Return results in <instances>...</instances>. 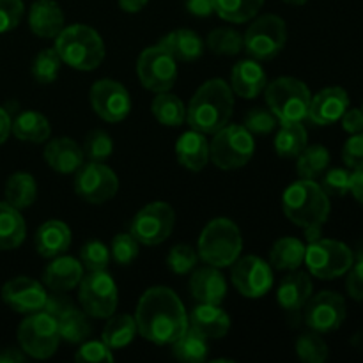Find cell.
<instances>
[{
  "instance_id": "6da1fadb",
  "label": "cell",
  "mask_w": 363,
  "mask_h": 363,
  "mask_svg": "<svg viewBox=\"0 0 363 363\" xmlns=\"http://www.w3.org/2000/svg\"><path fill=\"white\" fill-rule=\"evenodd\" d=\"M137 332L158 346H172L188 330V314L183 301L169 287L156 286L145 291L135 311Z\"/></svg>"
},
{
  "instance_id": "7a4b0ae2",
  "label": "cell",
  "mask_w": 363,
  "mask_h": 363,
  "mask_svg": "<svg viewBox=\"0 0 363 363\" xmlns=\"http://www.w3.org/2000/svg\"><path fill=\"white\" fill-rule=\"evenodd\" d=\"M282 208L294 225L305 230L308 243L321 238L330 216V197L315 181L300 179L291 184L282 197Z\"/></svg>"
},
{
  "instance_id": "3957f363",
  "label": "cell",
  "mask_w": 363,
  "mask_h": 363,
  "mask_svg": "<svg viewBox=\"0 0 363 363\" xmlns=\"http://www.w3.org/2000/svg\"><path fill=\"white\" fill-rule=\"evenodd\" d=\"M234 112V92L220 78L202 84L186 108V123L191 130L213 135L229 123Z\"/></svg>"
},
{
  "instance_id": "277c9868",
  "label": "cell",
  "mask_w": 363,
  "mask_h": 363,
  "mask_svg": "<svg viewBox=\"0 0 363 363\" xmlns=\"http://www.w3.org/2000/svg\"><path fill=\"white\" fill-rule=\"evenodd\" d=\"M55 50L62 64L77 71H94L105 59V43L101 35L87 25L64 27L55 38Z\"/></svg>"
},
{
  "instance_id": "5b68a950",
  "label": "cell",
  "mask_w": 363,
  "mask_h": 363,
  "mask_svg": "<svg viewBox=\"0 0 363 363\" xmlns=\"http://www.w3.org/2000/svg\"><path fill=\"white\" fill-rule=\"evenodd\" d=\"M243 250L241 230L233 220L215 218L199 238V257L215 268H227L240 259Z\"/></svg>"
},
{
  "instance_id": "8992f818",
  "label": "cell",
  "mask_w": 363,
  "mask_h": 363,
  "mask_svg": "<svg viewBox=\"0 0 363 363\" xmlns=\"http://www.w3.org/2000/svg\"><path fill=\"white\" fill-rule=\"evenodd\" d=\"M266 103L280 123H303L308 117L312 94L298 78L282 77L266 85Z\"/></svg>"
},
{
  "instance_id": "52a82bcc",
  "label": "cell",
  "mask_w": 363,
  "mask_h": 363,
  "mask_svg": "<svg viewBox=\"0 0 363 363\" xmlns=\"http://www.w3.org/2000/svg\"><path fill=\"white\" fill-rule=\"evenodd\" d=\"M209 144V160L222 170L241 169L252 160L255 152V140L250 131L238 124H225L213 133Z\"/></svg>"
},
{
  "instance_id": "ba28073f",
  "label": "cell",
  "mask_w": 363,
  "mask_h": 363,
  "mask_svg": "<svg viewBox=\"0 0 363 363\" xmlns=\"http://www.w3.org/2000/svg\"><path fill=\"white\" fill-rule=\"evenodd\" d=\"M18 342L21 351L28 357L38 360L53 357L60 344L57 319L46 311L28 314L18 328Z\"/></svg>"
},
{
  "instance_id": "9c48e42d",
  "label": "cell",
  "mask_w": 363,
  "mask_h": 363,
  "mask_svg": "<svg viewBox=\"0 0 363 363\" xmlns=\"http://www.w3.org/2000/svg\"><path fill=\"white\" fill-rule=\"evenodd\" d=\"M354 255L347 245L337 240H319L308 243L305 250V264L311 275L321 280H333L350 272Z\"/></svg>"
},
{
  "instance_id": "30bf717a",
  "label": "cell",
  "mask_w": 363,
  "mask_h": 363,
  "mask_svg": "<svg viewBox=\"0 0 363 363\" xmlns=\"http://www.w3.org/2000/svg\"><path fill=\"white\" fill-rule=\"evenodd\" d=\"M287 41L286 21L277 14H264L252 21L243 35V48L255 60H272Z\"/></svg>"
},
{
  "instance_id": "8fae6325",
  "label": "cell",
  "mask_w": 363,
  "mask_h": 363,
  "mask_svg": "<svg viewBox=\"0 0 363 363\" xmlns=\"http://www.w3.org/2000/svg\"><path fill=\"white\" fill-rule=\"evenodd\" d=\"M78 286V300L85 314L91 318L108 319L116 312L119 294L112 275L106 273V269L89 272V275L84 277Z\"/></svg>"
},
{
  "instance_id": "7c38bea8",
  "label": "cell",
  "mask_w": 363,
  "mask_h": 363,
  "mask_svg": "<svg viewBox=\"0 0 363 363\" xmlns=\"http://www.w3.org/2000/svg\"><path fill=\"white\" fill-rule=\"evenodd\" d=\"M137 74L145 89L152 92H169L177 80V60L172 53L158 45L149 46L137 60Z\"/></svg>"
},
{
  "instance_id": "4fadbf2b",
  "label": "cell",
  "mask_w": 363,
  "mask_h": 363,
  "mask_svg": "<svg viewBox=\"0 0 363 363\" xmlns=\"http://www.w3.org/2000/svg\"><path fill=\"white\" fill-rule=\"evenodd\" d=\"M176 223V213L167 202H152L142 208L131 222L130 233L138 243L156 247L169 240Z\"/></svg>"
},
{
  "instance_id": "5bb4252c",
  "label": "cell",
  "mask_w": 363,
  "mask_h": 363,
  "mask_svg": "<svg viewBox=\"0 0 363 363\" xmlns=\"http://www.w3.org/2000/svg\"><path fill=\"white\" fill-rule=\"evenodd\" d=\"M119 179L116 172L103 162H89L77 170L74 191L80 199L91 204H105L116 197Z\"/></svg>"
},
{
  "instance_id": "9a60e30c",
  "label": "cell",
  "mask_w": 363,
  "mask_h": 363,
  "mask_svg": "<svg viewBox=\"0 0 363 363\" xmlns=\"http://www.w3.org/2000/svg\"><path fill=\"white\" fill-rule=\"evenodd\" d=\"M346 301L339 293L323 291L308 298L303 307V318L308 328L318 333H332L346 321Z\"/></svg>"
},
{
  "instance_id": "2e32d148",
  "label": "cell",
  "mask_w": 363,
  "mask_h": 363,
  "mask_svg": "<svg viewBox=\"0 0 363 363\" xmlns=\"http://www.w3.org/2000/svg\"><path fill=\"white\" fill-rule=\"evenodd\" d=\"M92 110L106 123H121L130 116L131 98L123 84L110 78L98 80L91 87Z\"/></svg>"
},
{
  "instance_id": "e0dca14e",
  "label": "cell",
  "mask_w": 363,
  "mask_h": 363,
  "mask_svg": "<svg viewBox=\"0 0 363 363\" xmlns=\"http://www.w3.org/2000/svg\"><path fill=\"white\" fill-rule=\"evenodd\" d=\"M233 284L245 298H261L273 287V269L257 255H247L233 264Z\"/></svg>"
},
{
  "instance_id": "ac0fdd59",
  "label": "cell",
  "mask_w": 363,
  "mask_h": 363,
  "mask_svg": "<svg viewBox=\"0 0 363 363\" xmlns=\"http://www.w3.org/2000/svg\"><path fill=\"white\" fill-rule=\"evenodd\" d=\"M48 293L38 280L28 277H16L4 284L2 300L11 311L20 314H34L45 308Z\"/></svg>"
},
{
  "instance_id": "d6986e66",
  "label": "cell",
  "mask_w": 363,
  "mask_h": 363,
  "mask_svg": "<svg viewBox=\"0 0 363 363\" xmlns=\"http://www.w3.org/2000/svg\"><path fill=\"white\" fill-rule=\"evenodd\" d=\"M350 108V96L342 87H326L312 96L308 117L318 126H328L337 123Z\"/></svg>"
},
{
  "instance_id": "ffe728a7",
  "label": "cell",
  "mask_w": 363,
  "mask_h": 363,
  "mask_svg": "<svg viewBox=\"0 0 363 363\" xmlns=\"http://www.w3.org/2000/svg\"><path fill=\"white\" fill-rule=\"evenodd\" d=\"M268 85V74L255 59L240 60L230 73V89L245 99H254L262 94Z\"/></svg>"
},
{
  "instance_id": "44dd1931",
  "label": "cell",
  "mask_w": 363,
  "mask_h": 363,
  "mask_svg": "<svg viewBox=\"0 0 363 363\" xmlns=\"http://www.w3.org/2000/svg\"><path fill=\"white\" fill-rule=\"evenodd\" d=\"M188 328L195 330L206 339H222L229 333L230 318L220 305L199 303L188 314Z\"/></svg>"
},
{
  "instance_id": "7402d4cb",
  "label": "cell",
  "mask_w": 363,
  "mask_h": 363,
  "mask_svg": "<svg viewBox=\"0 0 363 363\" xmlns=\"http://www.w3.org/2000/svg\"><path fill=\"white\" fill-rule=\"evenodd\" d=\"M84 279V266L69 255H57L43 272V282L50 291L67 293L74 289Z\"/></svg>"
},
{
  "instance_id": "603a6c76",
  "label": "cell",
  "mask_w": 363,
  "mask_h": 363,
  "mask_svg": "<svg viewBox=\"0 0 363 363\" xmlns=\"http://www.w3.org/2000/svg\"><path fill=\"white\" fill-rule=\"evenodd\" d=\"M28 27L38 38H57L64 28L62 7L55 0H35L28 11Z\"/></svg>"
},
{
  "instance_id": "cb8c5ba5",
  "label": "cell",
  "mask_w": 363,
  "mask_h": 363,
  "mask_svg": "<svg viewBox=\"0 0 363 363\" xmlns=\"http://www.w3.org/2000/svg\"><path fill=\"white\" fill-rule=\"evenodd\" d=\"M190 291L199 303L220 305L227 296V282L218 268L208 264L195 269L190 279Z\"/></svg>"
},
{
  "instance_id": "d4e9b609",
  "label": "cell",
  "mask_w": 363,
  "mask_h": 363,
  "mask_svg": "<svg viewBox=\"0 0 363 363\" xmlns=\"http://www.w3.org/2000/svg\"><path fill=\"white\" fill-rule=\"evenodd\" d=\"M84 151L74 140L67 137L53 138L45 149V162L59 174L77 172L84 165Z\"/></svg>"
},
{
  "instance_id": "484cf974",
  "label": "cell",
  "mask_w": 363,
  "mask_h": 363,
  "mask_svg": "<svg viewBox=\"0 0 363 363\" xmlns=\"http://www.w3.org/2000/svg\"><path fill=\"white\" fill-rule=\"evenodd\" d=\"M312 296V280L303 272H291L284 277L277 289V301L287 312L303 311L305 303Z\"/></svg>"
},
{
  "instance_id": "4316f807",
  "label": "cell",
  "mask_w": 363,
  "mask_h": 363,
  "mask_svg": "<svg viewBox=\"0 0 363 363\" xmlns=\"http://www.w3.org/2000/svg\"><path fill=\"white\" fill-rule=\"evenodd\" d=\"M177 162L191 172H199L209 162V142L204 133L190 130L179 137L176 142Z\"/></svg>"
},
{
  "instance_id": "83f0119b",
  "label": "cell",
  "mask_w": 363,
  "mask_h": 363,
  "mask_svg": "<svg viewBox=\"0 0 363 363\" xmlns=\"http://www.w3.org/2000/svg\"><path fill=\"white\" fill-rule=\"evenodd\" d=\"M71 247V230L60 220H48L35 233V250L41 257L53 259Z\"/></svg>"
},
{
  "instance_id": "f1b7e54d",
  "label": "cell",
  "mask_w": 363,
  "mask_h": 363,
  "mask_svg": "<svg viewBox=\"0 0 363 363\" xmlns=\"http://www.w3.org/2000/svg\"><path fill=\"white\" fill-rule=\"evenodd\" d=\"M160 45L165 46L177 62H194V60L201 59L204 53V41L197 32L190 30V28H179V30L170 32L165 38H162Z\"/></svg>"
},
{
  "instance_id": "f546056e",
  "label": "cell",
  "mask_w": 363,
  "mask_h": 363,
  "mask_svg": "<svg viewBox=\"0 0 363 363\" xmlns=\"http://www.w3.org/2000/svg\"><path fill=\"white\" fill-rule=\"evenodd\" d=\"M27 236V225L20 209L9 202H0V250H14L23 243Z\"/></svg>"
},
{
  "instance_id": "4dcf8cb0",
  "label": "cell",
  "mask_w": 363,
  "mask_h": 363,
  "mask_svg": "<svg viewBox=\"0 0 363 363\" xmlns=\"http://www.w3.org/2000/svg\"><path fill=\"white\" fill-rule=\"evenodd\" d=\"M11 131L18 140L41 144V142L48 140L52 128H50L48 119L43 113L34 112V110H25L11 123Z\"/></svg>"
},
{
  "instance_id": "1f68e13d",
  "label": "cell",
  "mask_w": 363,
  "mask_h": 363,
  "mask_svg": "<svg viewBox=\"0 0 363 363\" xmlns=\"http://www.w3.org/2000/svg\"><path fill=\"white\" fill-rule=\"evenodd\" d=\"M305 247L298 238H282L269 252V264L277 272H294L305 261Z\"/></svg>"
},
{
  "instance_id": "d6a6232c",
  "label": "cell",
  "mask_w": 363,
  "mask_h": 363,
  "mask_svg": "<svg viewBox=\"0 0 363 363\" xmlns=\"http://www.w3.org/2000/svg\"><path fill=\"white\" fill-rule=\"evenodd\" d=\"M57 326H59L60 340H66L69 344H82L89 339L92 328L89 323L87 314L71 305L69 308L57 315Z\"/></svg>"
},
{
  "instance_id": "836d02e7",
  "label": "cell",
  "mask_w": 363,
  "mask_h": 363,
  "mask_svg": "<svg viewBox=\"0 0 363 363\" xmlns=\"http://www.w3.org/2000/svg\"><path fill=\"white\" fill-rule=\"evenodd\" d=\"M4 194H6V202H9L13 208L27 209L38 199V183L30 174L16 172L9 176Z\"/></svg>"
},
{
  "instance_id": "e575fe53",
  "label": "cell",
  "mask_w": 363,
  "mask_h": 363,
  "mask_svg": "<svg viewBox=\"0 0 363 363\" xmlns=\"http://www.w3.org/2000/svg\"><path fill=\"white\" fill-rule=\"evenodd\" d=\"M135 335H137V323H135L133 315L112 314L103 330V342L112 351H117L131 344Z\"/></svg>"
},
{
  "instance_id": "d590c367",
  "label": "cell",
  "mask_w": 363,
  "mask_h": 363,
  "mask_svg": "<svg viewBox=\"0 0 363 363\" xmlns=\"http://www.w3.org/2000/svg\"><path fill=\"white\" fill-rule=\"evenodd\" d=\"M152 116L160 124L170 128H177L186 121V106L176 94L169 92H158L151 103Z\"/></svg>"
},
{
  "instance_id": "8d00e7d4",
  "label": "cell",
  "mask_w": 363,
  "mask_h": 363,
  "mask_svg": "<svg viewBox=\"0 0 363 363\" xmlns=\"http://www.w3.org/2000/svg\"><path fill=\"white\" fill-rule=\"evenodd\" d=\"M307 147V130L301 123H280L275 137V151L282 158H298Z\"/></svg>"
},
{
  "instance_id": "74e56055",
  "label": "cell",
  "mask_w": 363,
  "mask_h": 363,
  "mask_svg": "<svg viewBox=\"0 0 363 363\" xmlns=\"http://www.w3.org/2000/svg\"><path fill=\"white\" fill-rule=\"evenodd\" d=\"M330 167V152L325 145H307L298 155L296 172L300 179L315 181Z\"/></svg>"
},
{
  "instance_id": "f35d334b",
  "label": "cell",
  "mask_w": 363,
  "mask_h": 363,
  "mask_svg": "<svg viewBox=\"0 0 363 363\" xmlns=\"http://www.w3.org/2000/svg\"><path fill=\"white\" fill-rule=\"evenodd\" d=\"M172 353L177 360L186 363H202L208 358V339L195 330L188 328L176 342L172 344Z\"/></svg>"
},
{
  "instance_id": "ab89813d",
  "label": "cell",
  "mask_w": 363,
  "mask_h": 363,
  "mask_svg": "<svg viewBox=\"0 0 363 363\" xmlns=\"http://www.w3.org/2000/svg\"><path fill=\"white\" fill-rule=\"evenodd\" d=\"M264 0H215V13L230 23H245L257 16Z\"/></svg>"
},
{
  "instance_id": "60d3db41",
  "label": "cell",
  "mask_w": 363,
  "mask_h": 363,
  "mask_svg": "<svg viewBox=\"0 0 363 363\" xmlns=\"http://www.w3.org/2000/svg\"><path fill=\"white\" fill-rule=\"evenodd\" d=\"M206 45L215 55L233 57L238 55L243 48V35L234 28H215L209 32Z\"/></svg>"
},
{
  "instance_id": "b9f144b4",
  "label": "cell",
  "mask_w": 363,
  "mask_h": 363,
  "mask_svg": "<svg viewBox=\"0 0 363 363\" xmlns=\"http://www.w3.org/2000/svg\"><path fill=\"white\" fill-rule=\"evenodd\" d=\"M60 66H62V59L59 57L57 50L46 48L35 55L34 62H32V77L38 84H53L59 77Z\"/></svg>"
},
{
  "instance_id": "7bdbcfd3",
  "label": "cell",
  "mask_w": 363,
  "mask_h": 363,
  "mask_svg": "<svg viewBox=\"0 0 363 363\" xmlns=\"http://www.w3.org/2000/svg\"><path fill=\"white\" fill-rule=\"evenodd\" d=\"M296 354L301 362L323 363L328 358V344L323 340L321 333L308 332L296 340Z\"/></svg>"
},
{
  "instance_id": "ee69618b",
  "label": "cell",
  "mask_w": 363,
  "mask_h": 363,
  "mask_svg": "<svg viewBox=\"0 0 363 363\" xmlns=\"http://www.w3.org/2000/svg\"><path fill=\"white\" fill-rule=\"evenodd\" d=\"M82 151H84V156L89 162H105L112 156L113 142L106 131L92 130L85 137Z\"/></svg>"
},
{
  "instance_id": "f6af8a7d",
  "label": "cell",
  "mask_w": 363,
  "mask_h": 363,
  "mask_svg": "<svg viewBox=\"0 0 363 363\" xmlns=\"http://www.w3.org/2000/svg\"><path fill=\"white\" fill-rule=\"evenodd\" d=\"M80 259L84 268H87L89 272H101V269L108 268L110 250L101 241L91 240L82 247Z\"/></svg>"
},
{
  "instance_id": "bcb514c9",
  "label": "cell",
  "mask_w": 363,
  "mask_h": 363,
  "mask_svg": "<svg viewBox=\"0 0 363 363\" xmlns=\"http://www.w3.org/2000/svg\"><path fill=\"white\" fill-rule=\"evenodd\" d=\"M351 174L347 169H326L321 188L328 197H346L351 188Z\"/></svg>"
},
{
  "instance_id": "7dc6e473",
  "label": "cell",
  "mask_w": 363,
  "mask_h": 363,
  "mask_svg": "<svg viewBox=\"0 0 363 363\" xmlns=\"http://www.w3.org/2000/svg\"><path fill=\"white\" fill-rule=\"evenodd\" d=\"M199 257L190 245H176L167 255V264L176 275H186L195 269Z\"/></svg>"
},
{
  "instance_id": "c3c4849f",
  "label": "cell",
  "mask_w": 363,
  "mask_h": 363,
  "mask_svg": "<svg viewBox=\"0 0 363 363\" xmlns=\"http://www.w3.org/2000/svg\"><path fill=\"white\" fill-rule=\"evenodd\" d=\"M112 259L119 266H130L138 257V241L130 234H117L110 247Z\"/></svg>"
},
{
  "instance_id": "681fc988",
  "label": "cell",
  "mask_w": 363,
  "mask_h": 363,
  "mask_svg": "<svg viewBox=\"0 0 363 363\" xmlns=\"http://www.w3.org/2000/svg\"><path fill=\"white\" fill-rule=\"evenodd\" d=\"M279 119L272 110L266 108H252L250 112L245 116L243 126L250 131L252 135H269L275 130Z\"/></svg>"
},
{
  "instance_id": "f907efd6",
  "label": "cell",
  "mask_w": 363,
  "mask_h": 363,
  "mask_svg": "<svg viewBox=\"0 0 363 363\" xmlns=\"http://www.w3.org/2000/svg\"><path fill=\"white\" fill-rule=\"evenodd\" d=\"M77 362H87V363H99V362H112L113 354L112 350L106 346L105 342L99 340H84L80 350L74 354Z\"/></svg>"
},
{
  "instance_id": "816d5d0a",
  "label": "cell",
  "mask_w": 363,
  "mask_h": 363,
  "mask_svg": "<svg viewBox=\"0 0 363 363\" xmlns=\"http://www.w3.org/2000/svg\"><path fill=\"white\" fill-rule=\"evenodd\" d=\"M23 13L21 0H0V34L14 30L20 25Z\"/></svg>"
},
{
  "instance_id": "f5cc1de1",
  "label": "cell",
  "mask_w": 363,
  "mask_h": 363,
  "mask_svg": "<svg viewBox=\"0 0 363 363\" xmlns=\"http://www.w3.org/2000/svg\"><path fill=\"white\" fill-rule=\"evenodd\" d=\"M342 160L347 169L358 170L363 169V131L354 133L347 138L342 149Z\"/></svg>"
},
{
  "instance_id": "db71d44e",
  "label": "cell",
  "mask_w": 363,
  "mask_h": 363,
  "mask_svg": "<svg viewBox=\"0 0 363 363\" xmlns=\"http://www.w3.org/2000/svg\"><path fill=\"white\" fill-rule=\"evenodd\" d=\"M346 289L353 300L363 301V254L357 259V262L353 261L350 272H347Z\"/></svg>"
},
{
  "instance_id": "11a10c76",
  "label": "cell",
  "mask_w": 363,
  "mask_h": 363,
  "mask_svg": "<svg viewBox=\"0 0 363 363\" xmlns=\"http://www.w3.org/2000/svg\"><path fill=\"white\" fill-rule=\"evenodd\" d=\"M342 128L350 135L360 133L363 131V110L362 108H347L344 116L340 117Z\"/></svg>"
},
{
  "instance_id": "9f6ffc18",
  "label": "cell",
  "mask_w": 363,
  "mask_h": 363,
  "mask_svg": "<svg viewBox=\"0 0 363 363\" xmlns=\"http://www.w3.org/2000/svg\"><path fill=\"white\" fill-rule=\"evenodd\" d=\"M186 9L191 16L208 18L215 13V0H186Z\"/></svg>"
},
{
  "instance_id": "6f0895ef",
  "label": "cell",
  "mask_w": 363,
  "mask_h": 363,
  "mask_svg": "<svg viewBox=\"0 0 363 363\" xmlns=\"http://www.w3.org/2000/svg\"><path fill=\"white\" fill-rule=\"evenodd\" d=\"M71 305H73V303H71L69 298L60 296V294H53V296L46 298V305H45V308H43V311H46L48 314H52L53 318H57V315L62 314L66 308H69Z\"/></svg>"
},
{
  "instance_id": "680465c9",
  "label": "cell",
  "mask_w": 363,
  "mask_h": 363,
  "mask_svg": "<svg viewBox=\"0 0 363 363\" xmlns=\"http://www.w3.org/2000/svg\"><path fill=\"white\" fill-rule=\"evenodd\" d=\"M350 194H353V197L363 204V169L353 170V174H351Z\"/></svg>"
},
{
  "instance_id": "91938a15",
  "label": "cell",
  "mask_w": 363,
  "mask_h": 363,
  "mask_svg": "<svg viewBox=\"0 0 363 363\" xmlns=\"http://www.w3.org/2000/svg\"><path fill=\"white\" fill-rule=\"evenodd\" d=\"M119 2V7L124 11V13H140L145 6L149 4V0H117Z\"/></svg>"
},
{
  "instance_id": "94428289",
  "label": "cell",
  "mask_w": 363,
  "mask_h": 363,
  "mask_svg": "<svg viewBox=\"0 0 363 363\" xmlns=\"http://www.w3.org/2000/svg\"><path fill=\"white\" fill-rule=\"evenodd\" d=\"M11 123H13V121H11L9 113H7L6 110H4L2 106H0V145H2L4 142L7 140V138H9V135H11Z\"/></svg>"
},
{
  "instance_id": "6125c7cd",
  "label": "cell",
  "mask_w": 363,
  "mask_h": 363,
  "mask_svg": "<svg viewBox=\"0 0 363 363\" xmlns=\"http://www.w3.org/2000/svg\"><path fill=\"white\" fill-rule=\"evenodd\" d=\"M25 360V353H21L20 350H14V347H9V350H4L0 353V363H21Z\"/></svg>"
},
{
  "instance_id": "be15d7a7",
  "label": "cell",
  "mask_w": 363,
  "mask_h": 363,
  "mask_svg": "<svg viewBox=\"0 0 363 363\" xmlns=\"http://www.w3.org/2000/svg\"><path fill=\"white\" fill-rule=\"evenodd\" d=\"M286 4H291V6H303V4H307L308 0H284Z\"/></svg>"
},
{
  "instance_id": "e7e4bbea",
  "label": "cell",
  "mask_w": 363,
  "mask_h": 363,
  "mask_svg": "<svg viewBox=\"0 0 363 363\" xmlns=\"http://www.w3.org/2000/svg\"><path fill=\"white\" fill-rule=\"evenodd\" d=\"M362 110H363V106H362Z\"/></svg>"
}]
</instances>
